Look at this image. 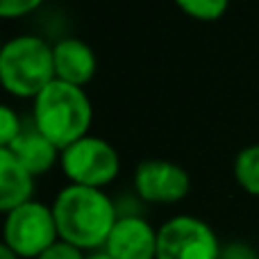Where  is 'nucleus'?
I'll return each instance as SVG.
<instances>
[{
    "instance_id": "nucleus-2",
    "label": "nucleus",
    "mask_w": 259,
    "mask_h": 259,
    "mask_svg": "<svg viewBox=\"0 0 259 259\" xmlns=\"http://www.w3.org/2000/svg\"><path fill=\"white\" fill-rule=\"evenodd\" d=\"M32 123L59 150L89 137L94 123V105L84 87H75L55 77L32 100Z\"/></svg>"
},
{
    "instance_id": "nucleus-9",
    "label": "nucleus",
    "mask_w": 259,
    "mask_h": 259,
    "mask_svg": "<svg viewBox=\"0 0 259 259\" xmlns=\"http://www.w3.org/2000/svg\"><path fill=\"white\" fill-rule=\"evenodd\" d=\"M53 57H55V77L57 80L75 87H84L94 80L98 59H96L94 48L87 41L75 39V36L59 39L53 46Z\"/></svg>"
},
{
    "instance_id": "nucleus-16",
    "label": "nucleus",
    "mask_w": 259,
    "mask_h": 259,
    "mask_svg": "<svg viewBox=\"0 0 259 259\" xmlns=\"http://www.w3.org/2000/svg\"><path fill=\"white\" fill-rule=\"evenodd\" d=\"M36 259H87V252L75 248L73 243H66L59 239V241H55L48 250L41 252Z\"/></svg>"
},
{
    "instance_id": "nucleus-15",
    "label": "nucleus",
    "mask_w": 259,
    "mask_h": 259,
    "mask_svg": "<svg viewBox=\"0 0 259 259\" xmlns=\"http://www.w3.org/2000/svg\"><path fill=\"white\" fill-rule=\"evenodd\" d=\"M44 0H0V16L3 18H23L36 12Z\"/></svg>"
},
{
    "instance_id": "nucleus-12",
    "label": "nucleus",
    "mask_w": 259,
    "mask_h": 259,
    "mask_svg": "<svg viewBox=\"0 0 259 259\" xmlns=\"http://www.w3.org/2000/svg\"><path fill=\"white\" fill-rule=\"evenodd\" d=\"M234 180L246 193L259 198V143L246 146L234 157Z\"/></svg>"
},
{
    "instance_id": "nucleus-18",
    "label": "nucleus",
    "mask_w": 259,
    "mask_h": 259,
    "mask_svg": "<svg viewBox=\"0 0 259 259\" xmlns=\"http://www.w3.org/2000/svg\"><path fill=\"white\" fill-rule=\"evenodd\" d=\"M87 259H114L112 255H109L105 248H100V250H91V252H87Z\"/></svg>"
},
{
    "instance_id": "nucleus-11",
    "label": "nucleus",
    "mask_w": 259,
    "mask_h": 259,
    "mask_svg": "<svg viewBox=\"0 0 259 259\" xmlns=\"http://www.w3.org/2000/svg\"><path fill=\"white\" fill-rule=\"evenodd\" d=\"M30 200H34V175L7 148H0V209L3 214Z\"/></svg>"
},
{
    "instance_id": "nucleus-7",
    "label": "nucleus",
    "mask_w": 259,
    "mask_h": 259,
    "mask_svg": "<svg viewBox=\"0 0 259 259\" xmlns=\"http://www.w3.org/2000/svg\"><path fill=\"white\" fill-rule=\"evenodd\" d=\"M134 191L150 205H175L191 191V178L170 159H143L134 168Z\"/></svg>"
},
{
    "instance_id": "nucleus-17",
    "label": "nucleus",
    "mask_w": 259,
    "mask_h": 259,
    "mask_svg": "<svg viewBox=\"0 0 259 259\" xmlns=\"http://www.w3.org/2000/svg\"><path fill=\"white\" fill-rule=\"evenodd\" d=\"M221 259H257V255H255V250H250L243 243H232V246L223 248Z\"/></svg>"
},
{
    "instance_id": "nucleus-6",
    "label": "nucleus",
    "mask_w": 259,
    "mask_h": 259,
    "mask_svg": "<svg viewBox=\"0 0 259 259\" xmlns=\"http://www.w3.org/2000/svg\"><path fill=\"white\" fill-rule=\"evenodd\" d=\"M214 228L191 214H178L157 228V259H221Z\"/></svg>"
},
{
    "instance_id": "nucleus-13",
    "label": "nucleus",
    "mask_w": 259,
    "mask_h": 259,
    "mask_svg": "<svg viewBox=\"0 0 259 259\" xmlns=\"http://www.w3.org/2000/svg\"><path fill=\"white\" fill-rule=\"evenodd\" d=\"M187 16L200 23H214L228 12L230 0H173Z\"/></svg>"
},
{
    "instance_id": "nucleus-4",
    "label": "nucleus",
    "mask_w": 259,
    "mask_h": 259,
    "mask_svg": "<svg viewBox=\"0 0 259 259\" xmlns=\"http://www.w3.org/2000/svg\"><path fill=\"white\" fill-rule=\"evenodd\" d=\"M59 166L68 178V184L105 189L121 173V157L109 141L89 134L73 146L64 148Z\"/></svg>"
},
{
    "instance_id": "nucleus-19",
    "label": "nucleus",
    "mask_w": 259,
    "mask_h": 259,
    "mask_svg": "<svg viewBox=\"0 0 259 259\" xmlns=\"http://www.w3.org/2000/svg\"><path fill=\"white\" fill-rule=\"evenodd\" d=\"M0 259H21V257H18L16 252L12 250V248H7V246L3 243V246H0Z\"/></svg>"
},
{
    "instance_id": "nucleus-8",
    "label": "nucleus",
    "mask_w": 259,
    "mask_h": 259,
    "mask_svg": "<svg viewBox=\"0 0 259 259\" xmlns=\"http://www.w3.org/2000/svg\"><path fill=\"white\" fill-rule=\"evenodd\" d=\"M105 250L114 259H157V230L139 214H121Z\"/></svg>"
},
{
    "instance_id": "nucleus-1",
    "label": "nucleus",
    "mask_w": 259,
    "mask_h": 259,
    "mask_svg": "<svg viewBox=\"0 0 259 259\" xmlns=\"http://www.w3.org/2000/svg\"><path fill=\"white\" fill-rule=\"evenodd\" d=\"M53 214L59 239L84 252L105 248L118 221L116 202L105 189L66 184L53 200Z\"/></svg>"
},
{
    "instance_id": "nucleus-3",
    "label": "nucleus",
    "mask_w": 259,
    "mask_h": 259,
    "mask_svg": "<svg viewBox=\"0 0 259 259\" xmlns=\"http://www.w3.org/2000/svg\"><path fill=\"white\" fill-rule=\"evenodd\" d=\"M0 80L7 94L34 100L55 80L53 46L36 34H18L0 50Z\"/></svg>"
},
{
    "instance_id": "nucleus-14",
    "label": "nucleus",
    "mask_w": 259,
    "mask_h": 259,
    "mask_svg": "<svg viewBox=\"0 0 259 259\" xmlns=\"http://www.w3.org/2000/svg\"><path fill=\"white\" fill-rule=\"evenodd\" d=\"M23 121L18 116V112L9 105L0 107V148H7L18 134L23 132Z\"/></svg>"
},
{
    "instance_id": "nucleus-10",
    "label": "nucleus",
    "mask_w": 259,
    "mask_h": 259,
    "mask_svg": "<svg viewBox=\"0 0 259 259\" xmlns=\"http://www.w3.org/2000/svg\"><path fill=\"white\" fill-rule=\"evenodd\" d=\"M7 150L12 152L34 178L48 173L59 161V157H62V150H59L50 139H46L44 134L34 127V123L23 127V132L9 143Z\"/></svg>"
},
{
    "instance_id": "nucleus-5",
    "label": "nucleus",
    "mask_w": 259,
    "mask_h": 259,
    "mask_svg": "<svg viewBox=\"0 0 259 259\" xmlns=\"http://www.w3.org/2000/svg\"><path fill=\"white\" fill-rule=\"evenodd\" d=\"M55 241H59V232L53 207L30 200L5 214L3 243L21 259H36Z\"/></svg>"
}]
</instances>
